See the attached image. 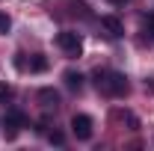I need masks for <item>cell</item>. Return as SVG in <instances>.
<instances>
[{"label": "cell", "mask_w": 154, "mask_h": 151, "mask_svg": "<svg viewBox=\"0 0 154 151\" xmlns=\"http://www.w3.org/2000/svg\"><path fill=\"white\" fill-rule=\"evenodd\" d=\"M57 45L68 54V57H80V51H83V42H80V33H71V30H62L57 36Z\"/></svg>", "instance_id": "2"}, {"label": "cell", "mask_w": 154, "mask_h": 151, "mask_svg": "<svg viewBox=\"0 0 154 151\" xmlns=\"http://www.w3.org/2000/svg\"><path fill=\"white\" fill-rule=\"evenodd\" d=\"M24 125H27V113L18 110V107H9V110H6V136H9V139H15Z\"/></svg>", "instance_id": "3"}, {"label": "cell", "mask_w": 154, "mask_h": 151, "mask_svg": "<svg viewBox=\"0 0 154 151\" xmlns=\"http://www.w3.org/2000/svg\"><path fill=\"white\" fill-rule=\"evenodd\" d=\"M98 89H104V92L113 95V98H125L131 86H128V77L122 74V71H104L101 83H98Z\"/></svg>", "instance_id": "1"}, {"label": "cell", "mask_w": 154, "mask_h": 151, "mask_svg": "<svg viewBox=\"0 0 154 151\" xmlns=\"http://www.w3.org/2000/svg\"><path fill=\"white\" fill-rule=\"evenodd\" d=\"M71 133H74L77 139H92V133H95V125H92V119L86 113H77L74 119H71Z\"/></svg>", "instance_id": "4"}, {"label": "cell", "mask_w": 154, "mask_h": 151, "mask_svg": "<svg viewBox=\"0 0 154 151\" xmlns=\"http://www.w3.org/2000/svg\"><path fill=\"white\" fill-rule=\"evenodd\" d=\"M9 98H12V86L0 80V101H9Z\"/></svg>", "instance_id": "11"}, {"label": "cell", "mask_w": 154, "mask_h": 151, "mask_svg": "<svg viewBox=\"0 0 154 151\" xmlns=\"http://www.w3.org/2000/svg\"><path fill=\"white\" fill-rule=\"evenodd\" d=\"M38 101H42V107H48V110H51V107L57 110L59 107V95L54 92V89H38Z\"/></svg>", "instance_id": "7"}, {"label": "cell", "mask_w": 154, "mask_h": 151, "mask_svg": "<svg viewBox=\"0 0 154 151\" xmlns=\"http://www.w3.org/2000/svg\"><path fill=\"white\" fill-rule=\"evenodd\" d=\"M62 80H65V86H68L71 92H80V89H83V74H80V71H74V68H71V71H65V74H62Z\"/></svg>", "instance_id": "6"}, {"label": "cell", "mask_w": 154, "mask_h": 151, "mask_svg": "<svg viewBox=\"0 0 154 151\" xmlns=\"http://www.w3.org/2000/svg\"><path fill=\"white\" fill-rule=\"evenodd\" d=\"M48 139H51L54 145H65V133H59V131H51V133H48Z\"/></svg>", "instance_id": "10"}, {"label": "cell", "mask_w": 154, "mask_h": 151, "mask_svg": "<svg viewBox=\"0 0 154 151\" xmlns=\"http://www.w3.org/2000/svg\"><path fill=\"white\" fill-rule=\"evenodd\" d=\"M116 3H125V0H116Z\"/></svg>", "instance_id": "13"}, {"label": "cell", "mask_w": 154, "mask_h": 151, "mask_svg": "<svg viewBox=\"0 0 154 151\" xmlns=\"http://www.w3.org/2000/svg\"><path fill=\"white\" fill-rule=\"evenodd\" d=\"M9 30H12V18L9 15H0V36H6Z\"/></svg>", "instance_id": "9"}, {"label": "cell", "mask_w": 154, "mask_h": 151, "mask_svg": "<svg viewBox=\"0 0 154 151\" xmlns=\"http://www.w3.org/2000/svg\"><path fill=\"white\" fill-rule=\"evenodd\" d=\"M101 27L110 33L113 39H119V36H125V24L116 18V15H101Z\"/></svg>", "instance_id": "5"}, {"label": "cell", "mask_w": 154, "mask_h": 151, "mask_svg": "<svg viewBox=\"0 0 154 151\" xmlns=\"http://www.w3.org/2000/svg\"><path fill=\"white\" fill-rule=\"evenodd\" d=\"M145 30H148V36L154 39V15H148V18H145Z\"/></svg>", "instance_id": "12"}, {"label": "cell", "mask_w": 154, "mask_h": 151, "mask_svg": "<svg viewBox=\"0 0 154 151\" xmlns=\"http://www.w3.org/2000/svg\"><path fill=\"white\" fill-rule=\"evenodd\" d=\"M45 68H48V59L45 57H36L33 62H30V71H45Z\"/></svg>", "instance_id": "8"}]
</instances>
